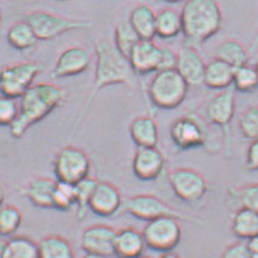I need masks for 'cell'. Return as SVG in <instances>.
<instances>
[{"label":"cell","mask_w":258,"mask_h":258,"mask_svg":"<svg viewBox=\"0 0 258 258\" xmlns=\"http://www.w3.org/2000/svg\"><path fill=\"white\" fill-rule=\"evenodd\" d=\"M232 230L236 238L248 240L258 235V212L247 206L236 208L233 215Z\"/></svg>","instance_id":"obj_25"},{"label":"cell","mask_w":258,"mask_h":258,"mask_svg":"<svg viewBox=\"0 0 258 258\" xmlns=\"http://www.w3.org/2000/svg\"><path fill=\"white\" fill-rule=\"evenodd\" d=\"M56 182L49 177H34L19 188V193L37 208L53 209L52 198Z\"/></svg>","instance_id":"obj_19"},{"label":"cell","mask_w":258,"mask_h":258,"mask_svg":"<svg viewBox=\"0 0 258 258\" xmlns=\"http://www.w3.org/2000/svg\"><path fill=\"white\" fill-rule=\"evenodd\" d=\"M165 167V158L157 147H140L133 159L134 175L141 181H155Z\"/></svg>","instance_id":"obj_13"},{"label":"cell","mask_w":258,"mask_h":258,"mask_svg":"<svg viewBox=\"0 0 258 258\" xmlns=\"http://www.w3.org/2000/svg\"><path fill=\"white\" fill-rule=\"evenodd\" d=\"M23 216L17 206L7 204L0 208V236H13L22 224Z\"/></svg>","instance_id":"obj_31"},{"label":"cell","mask_w":258,"mask_h":258,"mask_svg":"<svg viewBox=\"0 0 258 258\" xmlns=\"http://www.w3.org/2000/svg\"><path fill=\"white\" fill-rule=\"evenodd\" d=\"M183 31L181 13L172 8H164L157 13L155 33L157 37L170 40L178 37Z\"/></svg>","instance_id":"obj_26"},{"label":"cell","mask_w":258,"mask_h":258,"mask_svg":"<svg viewBox=\"0 0 258 258\" xmlns=\"http://www.w3.org/2000/svg\"><path fill=\"white\" fill-rule=\"evenodd\" d=\"M176 64H177V52H175L172 49H170V47L161 46V58H160V66H159V71L176 70Z\"/></svg>","instance_id":"obj_39"},{"label":"cell","mask_w":258,"mask_h":258,"mask_svg":"<svg viewBox=\"0 0 258 258\" xmlns=\"http://www.w3.org/2000/svg\"><path fill=\"white\" fill-rule=\"evenodd\" d=\"M7 40L11 47L17 51H31L37 46L39 39L26 20H21L9 27Z\"/></svg>","instance_id":"obj_24"},{"label":"cell","mask_w":258,"mask_h":258,"mask_svg":"<svg viewBox=\"0 0 258 258\" xmlns=\"http://www.w3.org/2000/svg\"><path fill=\"white\" fill-rule=\"evenodd\" d=\"M167 178L173 193L184 203L196 204L200 202L209 190L205 177L190 167L173 169Z\"/></svg>","instance_id":"obj_10"},{"label":"cell","mask_w":258,"mask_h":258,"mask_svg":"<svg viewBox=\"0 0 258 258\" xmlns=\"http://www.w3.org/2000/svg\"><path fill=\"white\" fill-rule=\"evenodd\" d=\"M91 64V55L85 47L71 46L63 50L57 57L53 70L51 72L52 79H64L83 74Z\"/></svg>","instance_id":"obj_12"},{"label":"cell","mask_w":258,"mask_h":258,"mask_svg":"<svg viewBox=\"0 0 258 258\" xmlns=\"http://www.w3.org/2000/svg\"><path fill=\"white\" fill-rule=\"evenodd\" d=\"M189 85L176 70L159 71L148 86V97L153 106L164 110L178 108L187 97Z\"/></svg>","instance_id":"obj_4"},{"label":"cell","mask_w":258,"mask_h":258,"mask_svg":"<svg viewBox=\"0 0 258 258\" xmlns=\"http://www.w3.org/2000/svg\"><path fill=\"white\" fill-rule=\"evenodd\" d=\"M245 167L248 171L258 170V139L252 140L246 151Z\"/></svg>","instance_id":"obj_40"},{"label":"cell","mask_w":258,"mask_h":258,"mask_svg":"<svg viewBox=\"0 0 258 258\" xmlns=\"http://www.w3.org/2000/svg\"><path fill=\"white\" fill-rule=\"evenodd\" d=\"M147 247L153 251H172L182 238L179 220L175 217H160L148 221L142 230Z\"/></svg>","instance_id":"obj_9"},{"label":"cell","mask_w":258,"mask_h":258,"mask_svg":"<svg viewBox=\"0 0 258 258\" xmlns=\"http://www.w3.org/2000/svg\"><path fill=\"white\" fill-rule=\"evenodd\" d=\"M122 197L119 189L108 181L97 182L90 200V211L101 217H112L119 214L122 206Z\"/></svg>","instance_id":"obj_15"},{"label":"cell","mask_w":258,"mask_h":258,"mask_svg":"<svg viewBox=\"0 0 258 258\" xmlns=\"http://www.w3.org/2000/svg\"><path fill=\"white\" fill-rule=\"evenodd\" d=\"M147 247L143 234L134 227L116 230L114 240V256L116 258H134L143 253Z\"/></svg>","instance_id":"obj_20"},{"label":"cell","mask_w":258,"mask_h":258,"mask_svg":"<svg viewBox=\"0 0 258 258\" xmlns=\"http://www.w3.org/2000/svg\"><path fill=\"white\" fill-rule=\"evenodd\" d=\"M77 203V190L76 184L72 183L57 181L53 190L52 205L53 209L58 211H68L76 206Z\"/></svg>","instance_id":"obj_34"},{"label":"cell","mask_w":258,"mask_h":258,"mask_svg":"<svg viewBox=\"0 0 258 258\" xmlns=\"http://www.w3.org/2000/svg\"><path fill=\"white\" fill-rule=\"evenodd\" d=\"M155 20H157V14L147 4L136 5L131 10L128 17V22L142 40H153L157 35Z\"/></svg>","instance_id":"obj_23"},{"label":"cell","mask_w":258,"mask_h":258,"mask_svg":"<svg viewBox=\"0 0 258 258\" xmlns=\"http://www.w3.org/2000/svg\"><path fill=\"white\" fill-rule=\"evenodd\" d=\"M2 23H3V14L2 11H0V27H2Z\"/></svg>","instance_id":"obj_49"},{"label":"cell","mask_w":258,"mask_h":258,"mask_svg":"<svg viewBox=\"0 0 258 258\" xmlns=\"http://www.w3.org/2000/svg\"><path fill=\"white\" fill-rule=\"evenodd\" d=\"M170 137L173 145L181 151L199 148L205 146L208 133L199 118L193 114L179 116L170 127Z\"/></svg>","instance_id":"obj_11"},{"label":"cell","mask_w":258,"mask_h":258,"mask_svg":"<svg viewBox=\"0 0 258 258\" xmlns=\"http://www.w3.org/2000/svg\"><path fill=\"white\" fill-rule=\"evenodd\" d=\"M234 68L220 58L206 63L204 85L212 90H226L233 85Z\"/></svg>","instance_id":"obj_22"},{"label":"cell","mask_w":258,"mask_h":258,"mask_svg":"<svg viewBox=\"0 0 258 258\" xmlns=\"http://www.w3.org/2000/svg\"><path fill=\"white\" fill-rule=\"evenodd\" d=\"M257 46H258V33H257L256 40H254V43H253V46H252V50H254V49H256Z\"/></svg>","instance_id":"obj_47"},{"label":"cell","mask_w":258,"mask_h":258,"mask_svg":"<svg viewBox=\"0 0 258 258\" xmlns=\"http://www.w3.org/2000/svg\"><path fill=\"white\" fill-rule=\"evenodd\" d=\"M116 230L108 224H92L82 234L80 245L85 253L114 256V240Z\"/></svg>","instance_id":"obj_14"},{"label":"cell","mask_w":258,"mask_h":258,"mask_svg":"<svg viewBox=\"0 0 258 258\" xmlns=\"http://www.w3.org/2000/svg\"><path fill=\"white\" fill-rule=\"evenodd\" d=\"M164 2L169 3V4H177V3H181L183 0H164Z\"/></svg>","instance_id":"obj_46"},{"label":"cell","mask_w":258,"mask_h":258,"mask_svg":"<svg viewBox=\"0 0 258 258\" xmlns=\"http://www.w3.org/2000/svg\"><path fill=\"white\" fill-rule=\"evenodd\" d=\"M40 72L41 66L33 61L5 66L0 70V95L21 98L27 90L34 85L35 78Z\"/></svg>","instance_id":"obj_8"},{"label":"cell","mask_w":258,"mask_h":258,"mask_svg":"<svg viewBox=\"0 0 258 258\" xmlns=\"http://www.w3.org/2000/svg\"><path fill=\"white\" fill-rule=\"evenodd\" d=\"M142 40L139 37L136 31L130 25V22H120L114 29V45L120 52L125 57L130 56L131 51L134 47L139 44V41Z\"/></svg>","instance_id":"obj_29"},{"label":"cell","mask_w":258,"mask_h":258,"mask_svg":"<svg viewBox=\"0 0 258 258\" xmlns=\"http://www.w3.org/2000/svg\"><path fill=\"white\" fill-rule=\"evenodd\" d=\"M8 258H39L38 244L27 236H13L8 240Z\"/></svg>","instance_id":"obj_33"},{"label":"cell","mask_w":258,"mask_h":258,"mask_svg":"<svg viewBox=\"0 0 258 258\" xmlns=\"http://www.w3.org/2000/svg\"><path fill=\"white\" fill-rule=\"evenodd\" d=\"M161 58V46L154 40H140L128 56V62L137 76L157 73Z\"/></svg>","instance_id":"obj_17"},{"label":"cell","mask_w":258,"mask_h":258,"mask_svg":"<svg viewBox=\"0 0 258 258\" xmlns=\"http://www.w3.org/2000/svg\"><path fill=\"white\" fill-rule=\"evenodd\" d=\"M239 128L247 140L258 139V106H251L241 113L239 118Z\"/></svg>","instance_id":"obj_36"},{"label":"cell","mask_w":258,"mask_h":258,"mask_svg":"<svg viewBox=\"0 0 258 258\" xmlns=\"http://www.w3.org/2000/svg\"><path fill=\"white\" fill-rule=\"evenodd\" d=\"M67 91L52 83H39L29 88L20 98L19 116L10 126L15 140L25 136L33 125L46 118L67 101Z\"/></svg>","instance_id":"obj_2"},{"label":"cell","mask_w":258,"mask_h":258,"mask_svg":"<svg viewBox=\"0 0 258 258\" xmlns=\"http://www.w3.org/2000/svg\"><path fill=\"white\" fill-rule=\"evenodd\" d=\"M20 104L17 98L0 96V126L10 127L19 116Z\"/></svg>","instance_id":"obj_37"},{"label":"cell","mask_w":258,"mask_h":258,"mask_svg":"<svg viewBox=\"0 0 258 258\" xmlns=\"http://www.w3.org/2000/svg\"><path fill=\"white\" fill-rule=\"evenodd\" d=\"M134 258H152V257H149V256H145V254H140V256H137V257H134Z\"/></svg>","instance_id":"obj_48"},{"label":"cell","mask_w":258,"mask_h":258,"mask_svg":"<svg viewBox=\"0 0 258 258\" xmlns=\"http://www.w3.org/2000/svg\"><path fill=\"white\" fill-rule=\"evenodd\" d=\"M95 57L94 83L82 108V112L78 115L74 124V133L82 124L86 112L101 90L112 85H126L131 89L136 88L137 74L134 72L127 57L122 55L115 45L106 40L98 41L95 44Z\"/></svg>","instance_id":"obj_1"},{"label":"cell","mask_w":258,"mask_h":258,"mask_svg":"<svg viewBox=\"0 0 258 258\" xmlns=\"http://www.w3.org/2000/svg\"><path fill=\"white\" fill-rule=\"evenodd\" d=\"M233 86L235 91L252 92L258 88V74L254 67L244 64L234 68Z\"/></svg>","instance_id":"obj_35"},{"label":"cell","mask_w":258,"mask_h":258,"mask_svg":"<svg viewBox=\"0 0 258 258\" xmlns=\"http://www.w3.org/2000/svg\"><path fill=\"white\" fill-rule=\"evenodd\" d=\"M0 258H8V240L0 238Z\"/></svg>","instance_id":"obj_42"},{"label":"cell","mask_w":258,"mask_h":258,"mask_svg":"<svg viewBox=\"0 0 258 258\" xmlns=\"http://www.w3.org/2000/svg\"><path fill=\"white\" fill-rule=\"evenodd\" d=\"M246 245H247L251 258H258V235L248 239L247 242H246Z\"/></svg>","instance_id":"obj_41"},{"label":"cell","mask_w":258,"mask_h":258,"mask_svg":"<svg viewBox=\"0 0 258 258\" xmlns=\"http://www.w3.org/2000/svg\"><path fill=\"white\" fill-rule=\"evenodd\" d=\"M184 44L199 46L217 34L223 16L217 0H185L181 11Z\"/></svg>","instance_id":"obj_3"},{"label":"cell","mask_w":258,"mask_h":258,"mask_svg":"<svg viewBox=\"0 0 258 258\" xmlns=\"http://www.w3.org/2000/svg\"><path fill=\"white\" fill-rule=\"evenodd\" d=\"M23 20L31 25L39 40L47 41L56 39L64 33L86 31L92 28V21L71 20L45 10H35L25 15Z\"/></svg>","instance_id":"obj_6"},{"label":"cell","mask_w":258,"mask_h":258,"mask_svg":"<svg viewBox=\"0 0 258 258\" xmlns=\"http://www.w3.org/2000/svg\"><path fill=\"white\" fill-rule=\"evenodd\" d=\"M228 197L236 208L247 206L258 212V183L232 187L228 189Z\"/></svg>","instance_id":"obj_30"},{"label":"cell","mask_w":258,"mask_h":258,"mask_svg":"<svg viewBox=\"0 0 258 258\" xmlns=\"http://www.w3.org/2000/svg\"><path fill=\"white\" fill-rule=\"evenodd\" d=\"M221 258H251L246 242L236 241L224 248Z\"/></svg>","instance_id":"obj_38"},{"label":"cell","mask_w":258,"mask_h":258,"mask_svg":"<svg viewBox=\"0 0 258 258\" xmlns=\"http://www.w3.org/2000/svg\"><path fill=\"white\" fill-rule=\"evenodd\" d=\"M5 198H7V191H5V188L3 187V184L0 183V208L4 205Z\"/></svg>","instance_id":"obj_44"},{"label":"cell","mask_w":258,"mask_h":258,"mask_svg":"<svg viewBox=\"0 0 258 258\" xmlns=\"http://www.w3.org/2000/svg\"><path fill=\"white\" fill-rule=\"evenodd\" d=\"M235 114V90L228 88L210 100L206 115L212 124L227 128Z\"/></svg>","instance_id":"obj_18"},{"label":"cell","mask_w":258,"mask_h":258,"mask_svg":"<svg viewBox=\"0 0 258 258\" xmlns=\"http://www.w3.org/2000/svg\"><path fill=\"white\" fill-rule=\"evenodd\" d=\"M254 68H256V71H257V74H258V62L256 63V67H254Z\"/></svg>","instance_id":"obj_50"},{"label":"cell","mask_w":258,"mask_h":258,"mask_svg":"<svg viewBox=\"0 0 258 258\" xmlns=\"http://www.w3.org/2000/svg\"><path fill=\"white\" fill-rule=\"evenodd\" d=\"M83 258H112V256H106V254L98 253H85Z\"/></svg>","instance_id":"obj_45"},{"label":"cell","mask_w":258,"mask_h":258,"mask_svg":"<svg viewBox=\"0 0 258 258\" xmlns=\"http://www.w3.org/2000/svg\"><path fill=\"white\" fill-rule=\"evenodd\" d=\"M38 250L39 258H76L71 242L57 234L44 236L38 242Z\"/></svg>","instance_id":"obj_27"},{"label":"cell","mask_w":258,"mask_h":258,"mask_svg":"<svg viewBox=\"0 0 258 258\" xmlns=\"http://www.w3.org/2000/svg\"><path fill=\"white\" fill-rule=\"evenodd\" d=\"M216 58L227 62L233 68H238L240 66L247 64L248 52L246 47L235 39H224L217 45L215 51Z\"/></svg>","instance_id":"obj_28"},{"label":"cell","mask_w":258,"mask_h":258,"mask_svg":"<svg viewBox=\"0 0 258 258\" xmlns=\"http://www.w3.org/2000/svg\"><path fill=\"white\" fill-rule=\"evenodd\" d=\"M52 167L57 181L77 184L90 176L91 161L83 149L66 146L56 153Z\"/></svg>","instance_id":"obj_7"},{"label":"cell","mask_w":258,"mask_h":258,"mask_svg":"<svg viewBox=\"0 0 258 258\" xmlns=\"http://www.w3.org/2000/svg\"><path fill=\"white\" fill-rule=\"evenodd\" d=\"M131 140L137 147H157L159 142L158 124L152 115L136 116L130 122Z\"/></svg>","instance_id":"obj_21"},{"label":"cell","mask_w":258,"mask_h":258,"mask_svg":"<svg viewBox=\"0 0 258 258\" xmlns=\"http://www.w3.org/2000/svg\"><path fill=\"white\" fill-rule=\"evenodd\" d=\"M159 258H181L178 254L175 253L173 251H166V252H161L160 257Z\"/></svg>","instance_id":"obj_43"},{"label":"cell","mask_w":258,"mask_h":258,"mask_svg":"<svg viewBox=\"0 0 258 258\" xmlns=\"http://www.w3.org/2000/svg\"><path fill=\"white\" fill-rule=\"evenodd\" d=\"M120 212L128 214L137 220L146 222L160 217H175L179 221L202 224V221L197 220L191 216L182 214L178 210L161 200L160 198L152 196V194H137V196L130 197L122 203Z\"/></svg>","instance_id":"obj_5"},{"label":"cell","mask_w":258,"mask_h":258,"mask_svg":"<svg viewBox=\"0 0 258 258\" xmlns=\"http://www.w3.org/2000/svg\"><path fill=\"white\" fill-rule=\"evenodd\" d=\"M205 68L206 63L197 47L184 45L177 52L176 71L189 86H199L204 84Z\"/></svg>","instance_id":"obj_16"},{"label":"cell","mask_w":258,"mask_h":258,"mask_svg":"<svg viewBox=\"0 0 258 258\" xmlns=\"http://www.w3.org/2000/svg\"><path fill=\"white\" fill-rule=\"evenodd\" d=\"M98 181H96L92 177H86L76 184L77 190V217L79 221H83L90 211V200L96 188Z\"/></svg>","instance_id":"obj_32"}]
</instances>
